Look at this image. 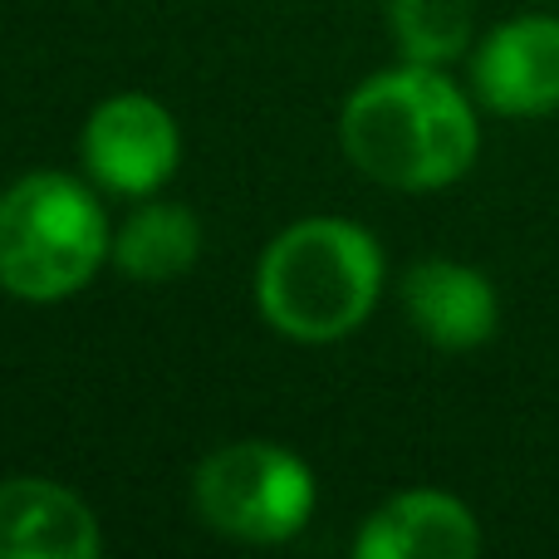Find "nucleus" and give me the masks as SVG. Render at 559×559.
Masks as SVG:
<instances>
[{
    "mask_svg": "<svg viewBox=\"0 0 559 559\" xmlns=\"http://www.w3.org/2000/svg\"><path fill=\"white\" fill-rule=\"evenodd\" d=\"M338 143L364 177L397 192H442L481 153L476 108L437 64L368 74L338 114Z\"/></svg>",
    "mask_w": 559,
    "mask_h": 559,
    "instance_id": "f257e3e1",
    "label": "nucleus"
},
{
    "mask_svg": "<svg viewBox=\"0 0 559 559\" xmlns=\"http://www.w3.org/2000/svg\"><path fill=\"white\" fill-rule=\"evenodd\" d=\"M383 251L358 222L309 216L280 231L255 265V309L295 344H334L373 314Z\"/></svg>",
    "mask_w": 559,
    "mask_h": 559,
    "instance_id": "f03ea898",
    "label": "nucleus"
},
{
    "mask_svg": "<svg viewBox=\"0 0 559 559\" xmlns=\"http://www.w3.org/2000/svg\"><path fill=\"white\" fill-rule=\"evenodd\" d=\"M114 255L108 216L79 177L39 167L0 192V289L25 305L69 299Z\"/></svg>",
    "mask_w": 559,
    "mask_h": 559,
    "instance_id": "7ed1b4c3",
    "label": "nucleus"
},
{
    "mask_svg": "<svg viewBox=\"0 0 559 559\" xmlns=\"http://www.w3.org/2000/svg\"><path fill=\"white\" fill-rule=\"evenodd\" d=\"M314 472L280 442H226L197 466L192 501L216 535L241 545H285L314 515Z\"/></svg>",
    "mask_w": 559,
    "mask_h": 559,
    "instance_id": "20e7f679",
    "label": "nucleus"
},
{
    "mask_svg": "<svg viewBox=\"0 0 559 559\" xmlns=\"http://www.w3.org/2000/svg\"><path fill=\"white\" fill-rule=\"evenodd\" d=\"M182 163L177 118L147 94H114L84 123V167L118 197H153Z\"/></svg>",
    "mask_w": 559,
    "mask_h": 559,
    "instance_id": "39448f33",
    "label": "nucleus"
},
{
    "mask_svg": "<svg viewBox=\"0 0 559 559\" xmlns=\"http://www.w3.org/2000/svg\"><path fill=\"white\" fill-rule=\"evenodd\" d=\"M472 88L491 114L545 118L559 108V15H515L472 55Z\"/></svg>",
    "mask_w": 559,
    "mask_h": 559,
    "instance_id": "423d86ee",
    "label": "nucleus"
},
{
    "mask_svg": "<svg viewBox=\"0 0 559 559\" xmlns=\"http://www.w3.org/2000/svg\"><path fill=\"white\" fill-rule=\"evenodd\" d=\"M476 550L481 525L472 506L432 486L383 501L354 540L358 559H472Z\"/></svg>",
    "mask_w": 559,
    "mask_h": 559,
    "instance_id": "0eeeda50",
    "label": "nucleus"
},
{
    "mask_svg": "<svg viewBox=\"0 0 559 559\" xmlns=\"http://www.w3.org/2000/svg\"><path fill=\"white\" fill-rule=\"evenodd\" d=\"M403 309L417 334L447 354L481 348L501 324L496 285L462 261H417L403 275Z\"/></svg>",
    "mask_w": 559,
    "mask_h": 559,
    "instance_id": "6e6552de",
    "label": "nucleus"
},
{
    "mask_svg": "<svg viewBox=\"0 0 559 559\" xmlns=\"http://www.w3.org/2000/svg\"><path fill=\"white\" fill-rule=\"evenodd\" d=\"M98 521L69 486L45 476L0 481V559H94Z\"/></svg>",
    "mask_w": 559,
    "mask_h": 559,
    "instance_id": "1a4fd4ad",
    "label": "nucleus"
},
{
    "mask_svg": "<svg viewBox=\"0 0 559 559\" xmlns=\"http://www.w3.org/2000/svg\"><path fill=\"white\" fill-rule=\"evenodd\" d=\"M202 255V222L182 202H143L114 231V265L138 285H167Z\"/></svg>",
    "mask_w": 559,
    "mask_h": 559,
    "instance_id": "9d476101",
    "label": "nucleus"
},
{
    "mask_svg": "<svg viewBox=\"0 0 559 559\" xmlns=\"http://www.w3.org/2000/svg\"><path fill=\"white\" fill-rule=\"evenodd\" d=\"M388 25L413 64H452L472 49L466 0H388Z\"/></svg>",
    "mask_w": 559,
    "mask_h": 559,
    "instance_id": "9b49d317",
    "label": "nucleus"
}]
</instances>
